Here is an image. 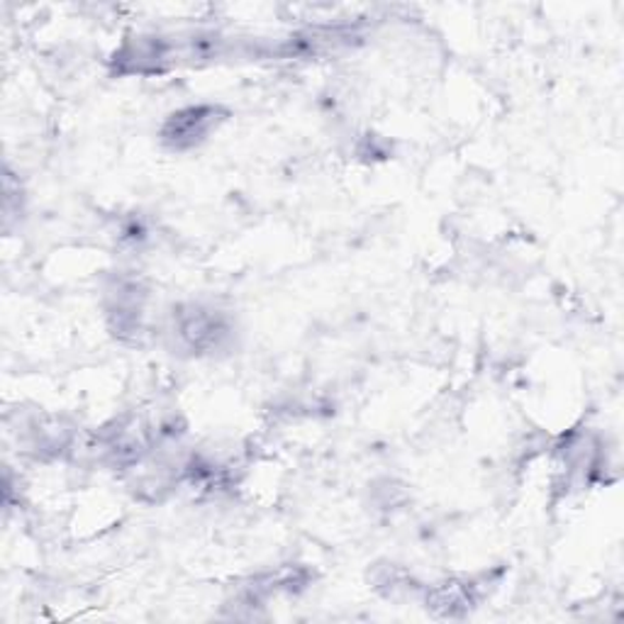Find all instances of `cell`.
<instances>
[{"label":"cell","instance_id":"1","mask_svg":"<svg viewBox=\"0 0 624 624\" xmlns=\"http://www.w3.org/2000/svg\"><path fill=\"white\" fill-rule=\"evenodd\" d=\"M215 115H217L215 108H188L184 113H178L169 120L164 137L174 147L196 145L198 139H203L210 133V127L217 123Z\"/></svg>","mask_w":624,"mask_h":624}]
</instances>
